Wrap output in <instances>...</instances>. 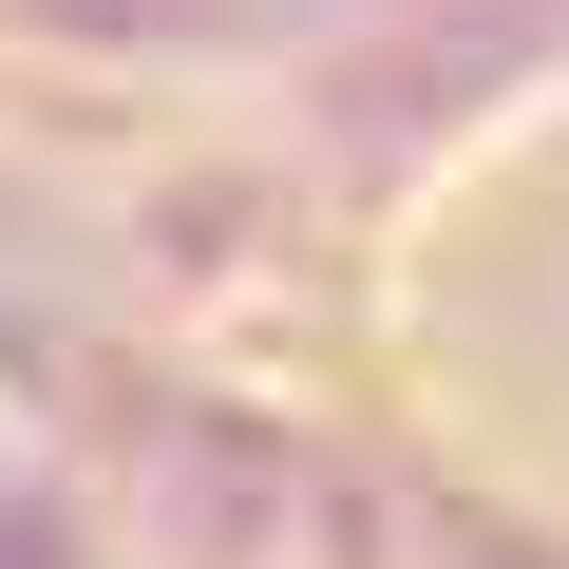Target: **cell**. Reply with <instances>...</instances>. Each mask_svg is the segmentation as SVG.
<instances>
[{"instance_id":"cell-2","label":"cell","mask_w":569,"mask_h":569,"mask_svg":"<svg viewBox=\"0 0 569 569\" xmlns=\"http://www.w3.org/2000/svg\"><path fill=\"white\" fill-rule=\"evenodd\" d=\"M0 569H133V531L77 456H0Z\"/></svg>"},{"instance_id":"cell-3","label":"cell","mask_w":569,"mask_h":569,"mask_svg":"<svg viewBox=\"0 0 569 569\" xmlns=\"http://www.w3.org/2000/svg\"><path fill=\"white\" fill-rule=\"evenodd\" d=\"M399 569H569L531 512H493V493H418V550Z\"/></svg>"},{"instance_id":"cell-1","label":"cell","mask_w":569,"mask_h":569,"mask_svg":"<svg viewBox=\"0 0 569 569\" xmlns=\"http://www.w3.org/2000/svg\"><path fill=\"white\" fill-rule=\"evenodd\" d=\"M550 77H569V20H531V0H456V39L399 20V39H361V58L305 96V171H323V209L380 247V228H418V190H456L493 133H531Z\"/></svg>"}]
</instances>
